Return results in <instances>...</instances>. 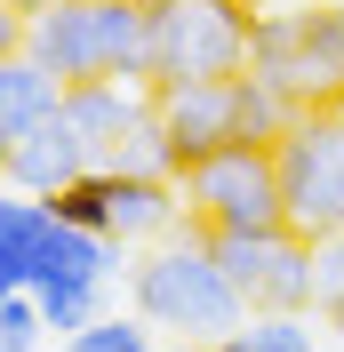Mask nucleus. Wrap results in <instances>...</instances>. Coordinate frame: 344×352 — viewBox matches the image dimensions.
Wrapping results in <instances>:
<instances>
[{
	"mask_svg": "<svg viewBox=\"0 0 344 352\" xmlns=\"http://www.w3.org/2000/svg\"><path fill=\"white\" fill-rule=\"evenodd\" d=\"M248 72H264L297 112L336 104L344 96V0H312V8L264 0L248 16Z\"/></svg>",
	"mask_w": 344,
	"mask_h": 352,
	"instance_id": "obj_2",
	"label": "nucleus"
},
{
	"mask_svg": "<svg viewBox=\"0 0 344 352\" xmlns=\"http://www.w3.org/2000/svg\"><path fill=\"white\" fill-rule=\"evenodd\" d=\"M32 296H41V320H48V329H65V336L88 329V320L105 312V280H41Z\"/></svg>",
	"mask_w": 344,
	"mask_h": 352,
	"instance_id": "obj_18",
	"label": "nucleus"
},
{
	"mask_svg": "<svg viewBox=\"0 0 344 352\" xmlns=\"http://www.w3.org/2000/svg\"><path fill=\"white\" fill-rule=\"evenodd\" d=\"M24 56L65 88L80 80H144L152 88V0H56L24 24Z\"/></svg>",
	"mask_w": 344,
	"mask_h": 352,
	"instance_id": "obj_1",
	"label": "nucleus"
},
{
	"mask_svg": "<svg viewBox=\"0 0 344 352\" xmlns=\"http://www.w3.org/2000/svg\"><path fill=\"white\" fill-rule=\"evenodd\" d=\"M65 224H80V232H105V241H169L176 224H184V184L176 176H136V168H96L72 176L65 192L48 200Z\"/></svg>",
	"mask_w": 344,
	"mask_h": 352,
	"instance_id": "obj_6",
	"label": "nucleus"
},
{
	"mask_svg": "<svg viewBox=\"0 0 344 352\" xmlns=\"http://www.w3.org/2000/svg\"><path fill=\"white\" fill-rule=\"evenodd\" d=\"M176 184H184V217H193L200 232H280V224H288L272 144H216V153L193 160Z\"/></svg>",
	"mask_w": 344,
	"mask_h": 352,
	"instance_id": "obj_4",
	"label": "nucleus"
},
{
	"mask_svg": "<svg viewBox=\"0 0 344 352\" xmlns=\"http://www.w3.org/2000/svg\"><path fill=\"white\" fill-rule=\"evenodd\" d=\"M152 112L169 129V160L176 176L208 160L216 144H233V80H176V88H152Z\"/></svg>",
	"mask_w": 344,
	"mask_h": 352,
	"instance_id": "obj_9",
	"label": "nucleus"
},
{
	"mask_svg": "<svg viewBox=\"0 0 344 352\" xmlns=\"http://www.w3.org/2000/svg\"><path fill=\"white\" fill-rule=\"evenodd\" d=\"M112 248H120V241H105V232H80V224H65V217L41 200L32 256H24V288H41V280H112Z\"/></svg>",
	"mask_w": 344,
	"mask_h": 352,
	"instance_id": "obj_11",
	"label": "nucleus"
},
{
	"mask_svg": "<svg viewBox=\"0 0 344 352\" xmlns=\"http://www.w3.org/2000/svg\"><path fill=\"white\" fill-rule=\"evenodd\" d=\"M336 112H344V96H336Z\"/></svg>",
	"mask_w": 344,
	"mask_h": 352,
	"instance_id": "obj_27",
	"label": "nucleus"
},
{
	"mask_svg": "<svg viewBox=\"0 0 344 352\" xmlns=\"http://www.w3.org/2000/svg\"><path fill=\"white\" fill-rule=\"evenodd\" d=\"M136 312H144L152 329H176V336H224L248 320V305H240V288L224 280V264H216L208 232H184V241H160L144 264H136Z\"/></svg>",
	"mask_w": 344,
	"mask_h": 352,
	"instance_id": "obj_3",
	"label": "nucleus"
},
{
	"mask_svg": "<svg viewBox=\"0 0 344 352\" xmlns=\"http://www.w3.org/2000/svg\"><path fill=\"white\" fill-rule=\"evenodd\" d=\"M88 168H96V144H88V136L65 120V104H56L17 153L0 160V184H17V192H32V200H56L72 176H88Z\"/></svg>",
	"mask_w": 344,
	"mask_h": 352,
	"instance_id": "obj_10",
	"label": "nucleus"
},
{
	"mask_svg": "<svg viewBox=\"0 0 344 352\" xmlns=\"http://www.w3.org/2000/svg\"><path fill=\"white\" fill-rule=\"evenodd\" d=\"M41 336H48L41 296H32V288H8V296H0V352H32Z\"/></svg>",
	"mask_w": 344,
	"mask_h": 352,
	"instance_id": "obj_20",
	"label": "nucleus"
},
{
	"mask_svg": "<svg viewBox=\"0 0 344 352\" xmlns=\"http://www.w3.org/2000/svg\"><path fill=\"white\" fill-rule=\"evenodd\" d=\"M216 352H312V320L304 312H248L240 329L216 336Z\"/></svg>",
	"mask_w": 344,
	"mask_h": 352,
	"instance_id": "obj_15",
	"label": "nucleus"
},
{
	"mask_svg": "<svg viewBox=\"0 0 344 352\" xmlns=\"http://www.w3.org/2000/svg\"><path fill=\"white\" fill-rule=\"evenodd\" d=\"M32 224H41V200L0 184V296L24 288V256H32Z\"/></svg>",
	"mask_w": 344,
	"mask_h": 352,
	"instance_id": "obj_16",
	"label": "nucleus"
},
{
	"mask_svg": "<svg viewBox=\"0 0 344 352\" xmlns=\"http://www.w3.org/2000/svg\"><path fill=\"white\" fill-rule=\"evenodd\" d=\"M169 352H216V344H208V336H176Z\"/></svg>",
	"mask_w": 344,
	"mask_h": 352,
	"instance_id": "obj_23",
	"label": "nucleus"
},
{
	"mask_svg": "<svg viewBox=\"0 0 344 352\" xmlns=\"http://www.w3.org/2000/svg\"><path fill=\"white\" fill-rule=\"evenodd\" d=\"M272 168H280V200H288V232H304V241L344 232V112L336 104L297 112L272 144Z\"/></svg>",
	"mask_w": 344,
	"mask_h": 352,
	"instance_id": "obj_5",
	"label": "nucleus"
},
{
	"mask_svg": "<svg viewBox=\"0 0 344 352\" xmlns=\"http://www.w3.org/2000/svg\"><path fill=\"white\" fill-rule=\"evenodd\" d=\"M65 352H152V320L144 312H96L88 329L65 336Z\"/></svg>",
	"mask_w": 344,
	"mask_h": 352,
	"instance_id": "obj_19",
	"label": "nucleus"
},
{
	"mask_svg": "<svg viewBox=\"0 0 344 352\" xmlns=\"http://www.w3.org/2000/svg\"><path fill=\"white\" fill-rule=\"evenodd\" d=\"M224 8H264V0H224Z\"/></svg>",
	"mask_w": 344,
	"mask_h": 352,
	"instance_id": "obj_26",
	"label": "nucleus"
},
{
	"mask_svg": "<svg viewBox=\"0 0 344 352\" xmlns=\"http://www.w3.org/2000/svg\"><path fill=\"white\" fill-rule=\"evenodd\" d=\"M17 8H24V16H41V8H56V0H17Z\"/></svg>",
	"mask_w": 344,
	"mask_h": 352,
	"instance_id": "obj_24",
	"label": "nucleus"
},
{
	"mask_svg": "<svg viewBox=\"0 0 344 352\" xmlns=\"http://www.w3.org/2000/svg\"><path fill=\"white\" fill-rule=\"evenodd\" d=\"M288 120H297V104H288L264 72L240 65V72H233V144H280Z\"/></svg>",
	"mask_w": 344,
	"mask_h": 352,
	"instance_id": "obj_14",
	"label": "nucleus"
},
{
	"mask_svg": "<svg viewBox=\"0 0 344 352\" xmlns=\"http://www.w3.org/2000/svg\"><path fill=\"white\" fill-rule=\"evenodd\" d=\"M248 16L224 0H152V88L176 80H233L248 65Z\"/></svg>",
	"mask_w": 344,
	"mask_h": 352,
	"instance_id": "obj_7",
	"label": "nucleus"
},
{
	"mask_svg": "<svg viewBox=\"0 0 344 352\" xmlns=\"http://www.w3.org/2000/svg\"><path fill=\"white\" fill-rule=\"evenodd\" d=\"M24 24H32V16H24L17 0H0V56H17V48H24Z\"/></svg>",
	"mask_w": 344,
	"mask_h": 352,
	"instance_id": "obj_22",
	"label": "nucleus"
},
{
	"mask_svg": "<svg viewBox=\"0 0 344 352\" xmlns=\"http://www.w3.org/2000/svg\"><path fill=\"white\" fill-rule=\"evenodd\" d=\"M105 168H136V176H176V160H169V129H160V112H136L129 129H120V144L105 153Z\"/></svg>",
	"mask_w": 344,
	"mask_h": 352,
	"instance_id": "obj_17",
	"label": "nucleus"
},
{
	"mask_svg": "<svg viewBox=\"0 0 344 352\" xmlns=\"http://www.w3.org/2000/svg\"><path fill=\"white\" fill-rule=\"evenodd\" d=\"M144 104H152L144 80H80V88H65V120L88 136V144H96V160L120 144V129H129Z\"/></svg>",
	"mask_w": 344,
	"mask_h": 352,
	"instance_id": "obj_13",
	"label": "nucleus"
},
{
	"mask_svg": "<svg viewBox=\"0 0 344 352\" xmlns=\"http://www.w3.org/2000/svg\"><path fill=\"white\" fill-rule=\"evenodd\" d=\"M216 264H224V280L240 288V305L248 312H312V241L304 232H208Z\"/></svg>",
	"mask_w": 344,
	"mask_h": 352,
	"instance_id": "obj_8",
	"label": "nucleus"
},
{
	"mask_svg": "<svg viewBox=\"0 0 344 352\" xmlns=\"http://www.w3.org/2000/svg\"><path fill=\"white\" fill-rule=\"evenodd\" d=\"M312 296L328 305H344V232H328V241H312Z\"/></svg>",
	"mask_w": 344,
	"mask_h": 352,
	"instance_id": "obj_21",
	"label": "nucleus"
},
{
	"mask_svg": "<svg viewBox=\"0 0 344 352\" xmlns=\"http://www.w3.org/2000/svg\"><path fill=\"white\" fill-rule=\"evenodd\" d=\"M328 329H336V336H344V305H328Z\"/></svg>",
	"mask_w": 344,
	"mask_h": 352,
	"instance_id": "obj_25",
	"label": "nucleus"
},
{
	"mask_svg": "<svg viewBox=\"0 0 344 352\" xmlns=\"http://www.w3.org/2000/svg\"><path fill=\"white\" fill-rule=\"evenodd\" d=\"M56 104H65V80H56L48 65H32L24 48H17V56H0V160L17 153Z\"/></svg>",
	"mask_w": 344,
	"mask_h": 352,
	"instance_id": "obj_12",
	"label": "nucleus"
}]
</instances>
